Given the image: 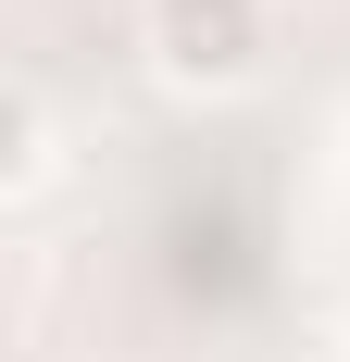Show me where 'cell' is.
Instances as JSON below:
<instances>
[{"mask_svg": "<svg viewBox=\"0 0 350 362\" xmlns=\"http://www.w3.org/2000/svg\"><path fill=\"white\" fill-rule=\"evenodd\" d=\"M263 50H276V0H138V63L188 100L250 88Z\"/></svg>", "mask_w": 350, "mask_h": 362, "instance_id": "1", "label": "cell"}, {"mask_svg": "<svg viewBox=\"0 0 350 362\" xmlns=\"http://www.w3.org/2000/svg\"><path fill=\"white\" fill-rule=\"evenodd\" d=\"M38 187H50V100L13 88V200H38Z\"/></svg>", "mask_w": 350, "mask_h": 362, "instance_id": "2", "label": "cell"}]
</instances>
